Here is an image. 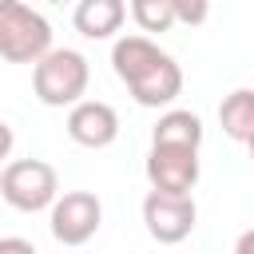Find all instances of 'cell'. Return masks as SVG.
Masks as SVG:
<instances>
[{
	"mask_svg": "<svg viewBox=\"0 0 254 254\" xmlns=\"http://www.w3.org/2000/svg\"><path fill=\"white\" fill-rule=\"evenodd\" d=\"M111 67L127 83L139 107H171L183 95V67L171 52H163L147 32L119 36L111 44Z\"/></svg>",
	"mask_w": 254,
	"mask_h": 254,
	"instance_id": "6da1fadb",
	"label": "cell"
},
{
	"mask_svg": "<svg viewBox=\"0 0 254 254\" xmlns=\"http://www.w3.org/2000/svg\"><path fill=\"white\" fill-rule=\"evenodd\" d=\"M91 67L87 56L75 48H48L32 64V91L44 107H71L75 99L87 95Z\"/></svg>",
	"mask_w": 254,
	"mask_h": 254,
	"instance_id": "7a4b0ae2",
	"label": "cell"
},
{
	"mask_svg": "<svg viewBox=\"0 0 254 254\" xmlns=\"http://www.w3.org/2000/svg\"><path fill=\"white\" fill-rule=\"evenodd\" d=\"M52 48V24L24 0H0V60L36 64Z\"/></svg>",
	"mask_w": 254,
	"mask_h": 254,
	"instance_id": "3957f363",
	"label": "cell"
},
{
	"mask_svg": "<svg viewBox=\"0 0 254 254\" xmlns=\"http://www.w3.org/2000/svg\"><path fill=\"white\" fill-rule=\"evenodd\" d=\"M56 194H60V175L44 159H12L0 171V198L20 214L48 210Z\"/></svg>",
	"mask_w": 254,
	"mask_h": 254,
	"instance_id": "277c9868",
	"label": "cell"
},
{
	"mask_svg": "<svg viewBox=\"0 0 254 254\" xmlns=\"http://www.w3.org/2000/svg\"><path fill=\"white\" fill-rule=\"evenodd\" d=\"M99 222H103V202L91 190H64L48 206V226H52V238L60 246H83V242H91L95 230H99Z\"/></svg>",
	"mask_w": 254,
	"mask_h": 254,
	"instance_id": "5b68a950",
	"label": "cell"
},
{
	"mask_svg": "<svg viewBox=\"0 0 254 254\" xmlns=\"http://www.w3.org/2000/svg\"><path fill=\"white\" fill-rule=\"evenodd\" d=\"M194 222H198V206H194L190 190H187V194L155 190V187L147 190V198H143V226H147V234H151L155 242L175 246V242L190 238Z\"/></svg>",
	"mask_w": 254,
	"mask_h": 254,
	"instance_id": "8992f818",
	"label": "cell"
},
{
	"mask_svg": "<svg viewBox=\"0 0 254 254\" xmlns=\"http://www.w3.org/2000/svg\"><path fill=\"white\" fill-rule=\"evenodd\" d=\"M143 171H147V183L155 190L187 194L198 183V147H187V143H151Z\"/></svg>",
	"mask_w": 254,
	"mask_h": 254,
	"instance_id": "52a82bcc",
	"label": "cell"
},
{
	"mask_svg": "<svg viewBox=\"0 0 254 254\" xmlns=\"http://www.w3.org/2000/svg\"><path fill=\"white\" fill-rule=\"evenodd\" d=\"M67 139L91 151H103L119 139V115L103 99H75L67 107Z\"/></svg>",
	"mask_w": 254,
	"mask_h": 254,
	"instance_id": "ba28073f",
	"label": "cell"
},
{
	"mask_svg": "<svg viewBox=\"0 0 254 254\" xmlns=\"http://www.w3.org/2000/svg\"><path fill=\"white\" fill-rule=\"evenodd\" d=\"M127 20L123 0H79L71 12V24L83 40H111Z\"/></svg>",
	"mask_w": 254,
	"mask_h": 254,
	"instance_id": "9c48e42d",
	"label": "cell"
},
{
	"mask_svg": "<svg viewBox=\"0 0 254 254\" xmlns=\"http://www.w3.org/2000/svg\"><path fill=\"white\" fill-rule=\"evenodd\" d=\"M218 127L234 143H250L254 139V87H234L230 95H222Z\"/></svg>",
	"mask_w": 254,
	"mask_h": 254,
	"instance_id": "30bf717a",
	"label": "cell"
},
{
	"mask_svg": "<svg viewBox=\"0 0 254 254\" xmlns=\"http://www.w3.org/2000/svg\"><path fill=\"white\" fill-rule=\"evenodd\" d=\"M151 143H187V147H202V119L187 107H167L159 115V123L151 127Z\"/></svg>",
	"mask_w": 254,
	"mask_h": 254,
	"instance_id": "8fae6325",
	"label": "cell"
},
{
	"mask_svg": "<svg viewBox=\"0 0 254 254\" xmlns=\"http://www.w3.org/2000/svg\"><path fill=\"white\" fill-rule=\"evenodd\" d=\"M131 20L139 24V32L163 36V32H171L175 12H171V0H131Z\"/></svg>",
	"mask_w": 254,
	"mask_h": 254,
	"instance_id": "7c38bea8",
	"label": "cell"
},
{
	"mask_svg": "<svg viewBox=\"0 0 254 254\" xmlns=\"http://www.w3.org/2000/svg\"><path fill=\"white\" fill-rule=\"evenodd\" d=\"M171 12H175V24L198 28L210 16V0H171Z\"/></svg>",
	"mask_w": 254,
	"mask_h": 254,
	"instance_id": "4fadbf2b",
	"label": "cell"
},
{
	"mask_svg": "<svg viewBox=\"0 0 254 254\" xmlns=\"http://www.w3.org/2000/svg\"><path fill=\"white\" fill-rule=\"evenodd\" d=\"M8 250H16V254H36V242H32V238H0V254H8Z\"/></svg>",
	"mask_w": 254,
	"mask_h": 254,
	"instance_id": "5bb4252c",
	"label": "cell"
},
{
	"mask_svg": "<svg viewBox=\"0 0 254 254\" xmlns=\"http://www.w3.org/2000/svg\"><path fill=\"white\" fill-rule=\"evenodd\" d=\"M12 143H16V135H12V127H8L4 119H0V163H4L8 155H12Z\"/></svg>",
	"mask_w": 254,
	"mask_h": 254,
	"instance_id": "9a60e30c",
	"label": "cell"
},
{
	"mask_svg": "<svg viewBox=\"0 0 254 254\" xmlns=\"http://www.w3.org/2000/svg\"><path fill=\"white\" fill-rule=\"evenodd\" d=\"M234 254H254V230H242L234 238Z\"/></svg>",
	"mask_w": 254,
	"mask_h": 254,
	"instance_id": "2e32d148",
	"label": "cell"
},
{
	"mask_svg": "<svg viewBox=\"0 0 254 254\" xmlns=\"http://www.w3.org/2000/svg\"><path fill=\"white\" fill-rule=\"evenodd\" d=\"M246 147H250V159H254V139H250V143H246Z\"/></svg>",
	"mask_w": 254,
	"mask_h": 254,
	"instance_id": "e0dca14e",
	"label": "cell"
},
{
	"mask_svg": "<svg viewBox=\"0 0 254 254\" xmlns=\"http://www.w3.org/2000/svg\"><path fill=\"white\" fill-rule=\"evenodd\" d=\"M48 4H67V0H48Z\"/></svg>",
	"mask_w": 254,
	"mask_h": 254,
	"instance_id": "ac0fdd59",
	"label": "cell"
}]
</instances>
